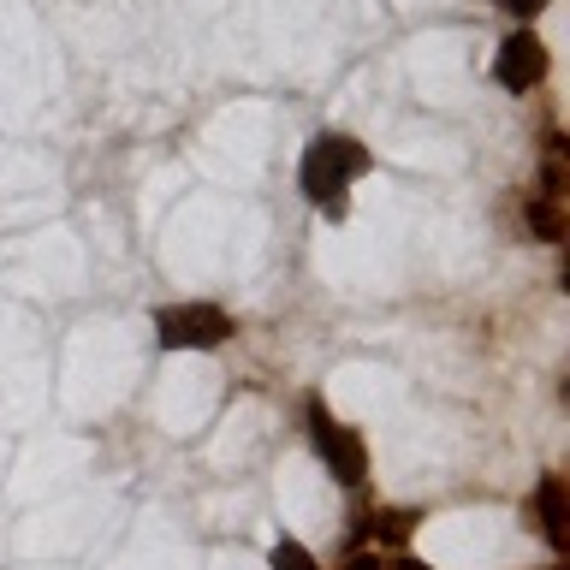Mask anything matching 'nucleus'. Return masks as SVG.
Wrapping results in <instances>:
<instances>
[{
    "mask_svg": "<svg viewBox=\"0 0 570 570\" xmlns=\"http://www.w3.org/2000/svg\"><path fill=\"white\" fill-rule=\"evenodd\" d=\"M368 173H374V149L351 131H315L303 160H297V185L327 220H345L351 214V185L368 178Z\"/></svg>",
    "mask_w": 570,
    "mask_h": 570,
    "instance_id": "f257e3e1",
    "label": "nucleus"
},
{
    "mask_svg": "<svg viewBox=\"0 0 570 570\" xmlns=\"http://www.w3.org/2000/svg\"><path fill=\"white\" fill-rule=\"evenodd\" d=\"M564 196H547V190H534L529 203H523V226L534 232L541 244H564Z\"/></svg>",
    "mask_w": 570,
    "mask_h": 570,
    "instance_id": "0eeeda50",
    "label": "nucleus"
},
{
    "mask_svg": "<svg viewBox=\"0 0 570 570\" xmlns=\"http://www.w3.org/2000/svg\"><path fill=\"white\" fill-rule=\"evenodd\" d=\"M386 570H434V564H422V559H410V552H392Z\"/></svg>",
    "mask_w": 570,
    "mask_h": 570,
    "instance_id": "9d476101",
    "label": "nucleus"
},
{
    "mask_svg": "<svg viewBox=\"0 0 570 570\" xmlns=\"http://www.w3.org/2000/svg\"><path fill=\"white\" fill-rule=\"evenodd\" d=\"M338 570H386V552H381V547H363V552H351Z\"/></svg>",
    "mask_w": 570,
    "mask_h": 570,
    "instance_id": "6e6552de",
    "label": "nucleus"
},
{
    "mask_svg": "<svg viewBox=\"0 0 570 570\" xmlns=\"http://www.w3.org/2000/svg\"><path fill=\"white\" fill-rule=\"evenodd\" d=\"M552 570H564V564H552Z\"/></svg>",
    "mask_w": 570,
    "mask_h": 570,
    "instance_id": "9b49d317",
    "label": "nucleus"
},
{
    "mask_svg": "<svg viewBox=\"0 0 570 570\" xmlns=\"http://www.w3.org/2000/svg\"><path fill=\"white\" fill-rule=\"evenodd\" d=\"M534 511H541V534L552 552L570 547V493H564V475H541L534 481Z\"/></svg>",
    "mask_w": 570,
    "mask_h": 570,
    "instance_id": "39448f33",
    "label": "nucleus"
},
{
    "mask_svg": "<svg viewBox=\"0 0 570 570\" xmlns=\"http://www.w3.org/2000/svg\"><path fill=\"white\" fill-rule=\"evenodd\" d=\"M303 422H309V440H315V452L333 470L338 488H363V481H368V445H363V434H356L345 416H333L321 392L303 399Z\"/></svg>",
    "mask_w": 570,
    "mask_h": 570,
    "instance_id": "f03ea898",
    "label": "nucleus"
},
{
    "mask_svg": "<svg viewBox=\"0 0 570 570\" xmlns=\"http://www.w3.org/2000/svg\"><path fill=\"white\" fill-rule=\"evenodd\" d=\"M547 71H552L547 42H541L529 24L511 30L505 42H499V53H493V83L505 89V96H529L534 83H547Z\"/></svg>",
    "mask_w": 570,
    "mask_h": 570,
    "instance_id": "20e7f679",
    "label": "nucleus"
},
{
    "mask_svg": "<svg viewBox=\"0 0 570 570\" xmlns=\"http://www.w3.org/2000/svg\"><path fill=\"white\" fill-rule=\"evenodd\" d=\"M416 523H422V517L416 511H399V505H381V511H368L363 517V529H356V541H363V547H404L410 541V534H416Z\"/></svg>",
    "mask_w": 570,
    "mask_h": 570,
    "instance_id": "423d86ee",
    "label": "nucleus"
},
{
    "mask_svg": "<svg viewBox=\"0 0 570 570\" xmlns=\"http://www.w3.org/2000/svg\"><path fill=\"white\" fill-rule=\"evenodd\" d=\"M499 7H505L511 18H523V24H529V18H534V12H547L552 0H499Z\"/></svg>",
    "mask_w": 570,
    "mask_h": 570,
    "instance_id": "1a4fd4ad",
    "label": "nucleus"
},
{
    "mask_svg": "<svg viewBox=\"0 0 570 570\" xmlns=\"http://www.w3.org/2000/svg\"><path fill=\"white\" fill-rule=\"evenodd\" d=\"M232 333H238V321L220 303H167V309H155L160 351H220Z\"/></svg>",
    "mask_w": 570,
    "mask_h": 570,
    "instance_id": "7ed1b4c3",
    "label": "nucleus"
}]
</instances>
